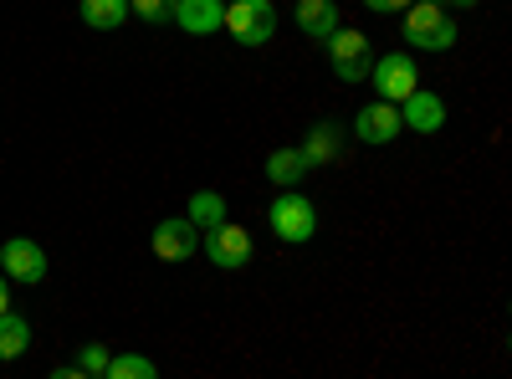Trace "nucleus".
Segmentation results:
<instances>
[{
  "label": "nucleus",
  "mask_w": 512,
  "mask_h": 379,
  "mask_svg": "<svg viewBox=\"0 0 512 379\" xmlns=\"http://www.w3.org/2000/svg\"><path fill=\"white\" fill-rule=\"evenodd\" d=\"M77 16L88 31H118L128 21V0H82Z\"/></svg>",
  "instance_id": "obj_16"
},
{
  "label": "nucleus",
  "mask_w": 512,
  "mask_h": 379,
  "mask_svg": "<svg viewBox=\"0 0 512 379\" xmlns=\"http://www.w3.org/2000/svg\"><path fill=\"white\" fill-rule=\"evenodd\" d=\"M108 359H113V349L93 339V344H82V349H77V359H72V364H77L82 374H93V379H98V374L108 369Z\"/></svg>",
  "instance_id": "obj_20"
},
{
  "label": "nucleus",
  "mask_w": 512,
  "mask_h": 379,
  "mask_svg": "<svg viewBox=\"0 0 512 379\" xmlns=\"http://www.w3.org/2000/svg\"><path fill=\"white\" fill-rule=\"evenodd\" d=\"M47 379H93V374H82V369H77V364H67V369H52V374H47Z\"/></svg>",
  "instance_id": "obj_22"
},
{
  "label": "nucleus",
  "mask_w": 512,
  "mask_h": 379,
  "mask_svg": "<svg viewBox=\"0 0 512 379\" xmlns=\"http://www.w3.org/2000/svg\"><path fill=\"white\" fill-rule=\"evenodd\" d=\"M297 149H303L308 170H313V164H338V159H344V129H338V123H313L308 139Z\"/></svg>",
  "instance_id": "obj_13"
},
{
  "label": "nucleus",
  "mask_w": 512,
  "mask_h": 379,
  "mask_svg": "<svg viewBox=\"0 0 512 379\" xmlns=\"http://www.w3.org/2000/svg\"><path fill=\"white\" fill-rule=\"evenodd\" d=\"M323 52H328V67H333L338 82H369L374 52H369V36H364V31L338 26V31L323 41Z\"/></svg>",
  "instance_id": "obj_4"
},
{
  "label": "nucleus",
  "mask_w": 512,
  "mask_h": 379,
  "mask_svg": "<svg viewBox=\"0 0 512 379\" xmlns=\"http://www.w3.org/2000/svg\"><path fill=\"white\" fill-rule=\"evenodd\" d=\"M221 31H231L236 47H267V41L277 36V6L272 0H226V21Z\"/></svg>",
  "instance_id": "obj_2"
},
{
  "label": "nucleus",
  "mask_w": 512,
  "mask_h": 379,
  "mask_svg": "<svg viewBox=\"0 0 512 379\" xmlns=\"http://www.w3.org/2000/svg\"><path fill=\"white\" fill-rule=\"evenodd\" d=\"M226 21V0H180L175 6V26L185 36H216Z\"/></svg>",
  "instance_id": "obj_11"
},
{
  "label": "nucleus",
  "mask_w": 512,
  "mask_h": 379,
  "mask_svg": "<svg viewBox=\"0 0 512 379\" xmlns=\"http://www.w3.org/2000/svg\"><path fill=\"white\" fill-rule=\"evenodd\" d=\"M267 226L277 231V241L303 246V241L318 236V205H313L303 190H282V195L267 205Z\"/></svg>",
  "instance_id": "obj_3"
},
{
  "label": "nucleus",
  "mask_w": 512,
  "mask_h": 379,
  "mask_svg": "<svg viewBox=\"0 0 512 379\" xmlns=\"http://www.w3.org/2000/svg\"><path fill=\"white\" fill-rule=\"evenodd\" d=\"M400 129H405V123H400V108H395V103H379V98H374V103H364V108L354 113V139L369 144V149L395 144Z\"/></svg>",
  "instance_id": "obj_8"
},
{
  "label": "nucleus",
  "mask_w": 512,
  "mask_h": 379,
  "mask_svg": "<svg viewBox=\"0 0 512 379\" xmlns=\"http://www.w3.org/2000/svg\"><path fill=\"white\" fill-rule=\"evenodd\" d=\"M292 21H297V31H303L308 41H328L338 26H344V16H338L333 0H297Z\"/></svg>",
  "instance_id": "obj_12"
},
{
  "label": "nucleus",
  "mask_w": 512,
  "mask_h": 379,
  "mask_svg": "<svg viewBox=\"0 0 512 379\" xmlns=\"http://www.w3.org/2000/svg\"><path fill=\"white\" fill-rule=\"evenodd\" d=\"M400 36L410 41L415 52H451L456 36H461V26H456V16H451L446 6L415 0V6L400 11Z\"/></svg>",
  "instance_id": "obj_1"
},
{
  "label": "nucleus",
  "mask_w": 512,
  "mask_h": 379,
  "mask_svg": "<svg viewBox=\"0 0 512 379\" xmlns=\"http://www.w3.org/2000/svg\"><path fill=\"white\" fill-rule=\"evenodd\" d=\"M446 11H466V6H477V0H441Z\"/></svg>",
  "instance_id": "obj_24"
},
{
  "label": "nucleus",
  "mask_w": 512,
  "mask_h": 379,
  "mask_svg": "<svg viewBox=\"0 0 512 379\" xmlns=\"http://www.w3.org/2000/svg\"><path fill=\"white\" fill-rule=\"evenodd\" d=\"M154 257L159 262H190L195 257V246H200V231L185 221V216H169V221H159L154 226Z\"/></svg>",
  "instance_id": "obj_9"
},
{
  "label": "nucleus",
  "mask_w": 512,
  "mask_h": 379,
  "mask_svg": "<svg viewBox=\"0 0 512 379\" xmlns=\"http://www.w3.org/2000/svg\"><path fill=\"white\" fill-rule=\"evenodd\" d=\"M369 82H374V98H379V103H395V108H400V103L420 88V67H415L410 52H384V57H374Z\"/></svg>",
  "instance_id": "obj_5"
},
{
  "label": "nucleus",
  "mask_w": 512,
  "mask_h": 379,
  "mask_svg": "<svg viewBox=\"0 0 512 379\" xmlns=\"http://www.w3.org/2000/svg\"><path fill=\"white\" fill-rule=\"evenodd\" d=\"M185 221H190L195 231H210V226L231 221V205H226V195H221V190H195V195H190V205H185Z\"/></svg>",
  "instance_id": "obj_15"
},
{
  "label": "nucleus",
  "mask_w": 512,
  "mask_h": 379,
  "mask_svg": "<svg viewBox=\"0 0 512 379\" xmlns=\"http://www.w3.org/2000/svg\"><path fill=\"white\" fill-rule=\"evenodd\" d=\"M262 170H267V180H272L277 190H297V185L308 180V159H303V149H297V144H287V149H272V154H267Z\"/></svg>",
  "instance_id": "obj_14"
},
{
  "label": "nucleus",
  "mask_w": 512,
  "mask_h": 379,
  "mask_svg": "<svg viewBox=\"0 0 512 379\" xmlns=\"http://www.w3.org/2000/svg\"><path fill=\"white\" fill-rule=\"evenodd\" d=\"M26 349H31V323L21 313H0V359L16 364Z\"/></svg>",
  "instance_id": "obj_17"
},
{
  "label": "nucleus",
  "mask_w": 512,
  "mask_h": 379,
  "mask_svg": "<svg viewBox=\"0 0 512 379\" xmlns=\"http://www.w3.org/2000/svg\"><path fill=\"white\" fill-rule=\"evenodd\" d=\"M175 6H180V0H128V16H139L149 26H169V21H175Z\"/></svg>",
  "instance_id": "obj_19"
},
{
  "label": "nucleus",
  "mask_w": 512,
  "mask_h": 379,
  "mask_svg": "<svg viewBox=\"0 0 512 379\" xmlns=\"http://www.w3.org/2000/svg\"><path fill=\"white\" fill-rule=\"evenodd\" d=\"M405 6H415V0H364V11H374V16H400Z\"/></svg>",
  "instance_id": "obj_21"
},
{
  "label": "nucleus",
  "mask_w": 512,
  "mask_h": 379,
  "mask_svg": "<svg viewBox=\"0 0 512 379\" xmlns=\"http://www.w3.org/2000/svg\"><path fill=\"white\" fill-rule=\"evenodd\" d=\"M400 123H405L410 134H441V129H446V103H441V93L415 88V93L400 103Z\"/></svg>",
  "instance_id": "obj_10"
},
{
  "label": "nucleus",
  "mask_w": 512,
  "mask_h": 379,
  "mask_svg": "<svg viewBox=\"0 0 512 379\" xmlns=\"http://www.w3.org/2000/svg\"><path fill=\"white\" fill-rule=\"evenodd\" d=\"M103 379H159V369H154L149 354H113Z\"/></svg>",
  "instance_id": "obj_18"
},
{
  "label": "nucleus",
  "mask_w": 512,
  "mask_h": 379,
  "mask_svg": "<svg viewBox=\"0 0 512 379\" xmlns=\"http://www.w3.org/2000/svg\"><path fill=\"white\" fill-rule=\"evenodd\" d=\"M0 272L36 287V282H47V251H41L31 236H11V241H0Z\"/></svg>",
  "instance_id": "obj_7"
},
{
  "label": "nucleus",
  "mask_w": 512,
  "mask_h": 379,
  "mask_svg": "<svg viewBox=\"0 0 512 379\" xmlns=\"http://www.w3.org/2000/svg\"><path fill=\"white\" fill-rule=\"evenodd\" d=\"M200 251H205V257L216 262L221 272H241V267H251V257H256V241H251L246 226L221 221V226L200 231Z\"/></svg>",
  "instance_id": "obj_6"
},
{
  "label": "nucleus",
  "mask_w": 512,
  "mask_h": 379,
  "mask_svg": "<svg viewBox=\"0 0 512 379\" xmlns=\"http://www.w3.org/2000/svg\"><path fill=\"white\" fill-rule=\"evenodd\" d=\"M0 313H11V282H6V272H0Z\"/></svg>",
  "instance_id": "obj_23"
}]
</instances>
